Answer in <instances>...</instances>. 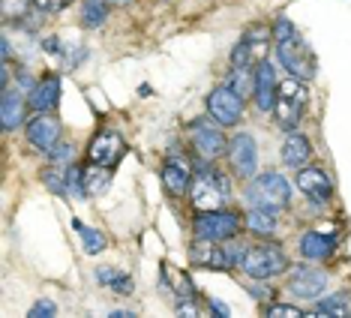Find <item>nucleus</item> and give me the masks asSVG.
<instances>
[{
	"instance_id": "nucleus-1",
	"label": "nucleus",
	"mask_w": 351,
	"mask_h": 318,
	"mask_svg": "<svg viewBox=\"0 0 351 318\" xmlns=\"http://www.w3.org/2000/svg\"><path fill=\"white\" fill-rule=\"evenodd\" d=\"M246 198L252 201V208H289L291 201V184L276 171H265V174H255V180L246 186Z\"/></svg>"
},
{
	"instance_id": "nucleus-2",
	"label": "nucleus",
	"mask_w": 351,
	"mask_h": 318,
	"mask_svg": "<svg viewBox=\"0 0 351 318\" xmlns=\"http://www.w3.org/2000/svg\"><path fill=\"white\" fill-rule=\"evenodd\" d=\"M309 102V90L306 82L300 78H289V82H279V93H276V106H274V117L282 130H294L298 121L303 117V108Z\"/></svg>"
},
{
	"instance_id": "nucleus-3",
	"label": "nucleus",
	"mask_w": 351,
	"mask_h": 318,
	"mask_svg": "<svg viewBox=\"0 0 351 318\" xmlns=\"http://www.w3.org/2000/svg\"><path fill=\"white\" fill-rule=\"evenodd\" d=\"M241 267L252 280H274V276L289 270V256H285L276 243H258V246L246 249V258Z\"/></svg>"
},
{
	"instance_id": "nucleus-4",
	"label": "nucleus",
	"mask_w": 351,
	"mask_h": 318,
	"mask_svg": "<svg viewBox=\"0 0 351 318\" xmlns=\"http://www.w3.org/2000/svg\"><path fill=\"white\" fill-rule=\"evenodd\" d=\"M276 58L282 63V69L300 82H313L315 75V58L309 51V45L300 36L289 39V42H276Z\"/></svg>"
},
{
	"instance_id": "nucleus-5",
	"label": "nucleus",
	"mask_w": 351,
	"mask_h": 318,
	"mask_svg": "<svg viewBox=\"0 0 351 318\" xmlns=\"http://www.w3.org/2000/svg\"><path fill=\"white\" fill-rule=\"evenodd\" d=\"M189 141H193L195 154L204 159V162H213V159L219 156H228V141L222 130L217 126V121H195L189 126Z\"/></svg>"
},
{
	"instance_id": "nucleus-6",
	"label": "nucleus",
	"mask_w": 351,
	"mask_h": 318,
	"mask_svg": "<svg viewBox=\"0 0 351 318\" xmlns=\"http://www.w3.org/2000/svg\"><path fill=\"white\" fill-rule=\"evenodd\" d=\"M189 201L198 210H219L222 201H226V180H222V174L217 171L195 174L193 186H189Z\"/></svg>"
},
{
	"instance_id": "nucleus-7",
	"label": "nucleus",
	"mask_w": 351,
	"mask_h": 318,
	"mask_svg": "<svg viewBox=\"0 0 351 318\" xmlns=\"http://www.w3.org/2000/svg\"><path fill=\"white\" fill-rule=\"evenodd\" d=\"M241 228V217L228 210H202L195 217V234L204 241H231Z\"/></svg>"
},
{
	"instance_id": "nucleus-8",
	"label": "nucleus",
	"mask_w": 351,
	"mask_h": 318,
	"mask_svg": "<svg viewBox=\"0 0 351 318\" xmlns=\"http://www.w3.org/2000/svg\"><path fill=\"white\" fill-rule=\"evenodd\" d=\"M207 114L222 126H234L243 117V97L234 93L231 87H217V90L207 97Z\"/></svg>"
},
{
	"instance_id": "nucleus-9",
	"label": "nucleus",
	"mask_w": 351,
	"mask_h": 318,
	"mask_svg": "<svg viewBox=\"0 0 351 318\" xmlns=\"http://www.w3.org/2000/svg\"><path fill=\"white\" fill-rule=\"evenodd\" d=\"M228 162L237 178H255V165H258V145L252 135H234L228 141Z\"/></svg>"
},
{
	"instance_id": "nucleus-10",
	"label": "nucleus",
	"mask_w": 351,
	"mask_h": 318,
	"mask_svg": "<svg viewBox=\"0 0 351 318\" xmlns=\"http://www.w3.org/2000/svg\"><path fill=\"white\" fill-rule=\"evenodd\" d=\"M123 138L117 135L114 130H102L93 135V141L87 145V159H90L93 165H106V169H111V165H117L121 162V156H123Z\"/></svg>"
},
{
	"instance_id": "nucleus-11",
	"label": "nucleus",
	"mask_w": 351,
	"mask_h": 318,
	"mask_svg": "<svg viewBox=\"0 0 351 318\" xmlns=\"http://www.w3.org/2000/svg\"><path fill=\"white\" fill-rule=\"evenodd\" d=\"M324 285H327V273L318 267L300 265V267H291V273H289V289L298 297H318L324 291Z\"/></svg>"
},
{
	"instance_id": "nucleus-12",
	"label": "nucleus",
	"mask_w": 351,
	"mask_h": 318,
	"mask_svg": "<svg viewBox=\"0 0 351 318\" xmlns=\"http://www.w3.org/2000/svg\"><path fill=\"white\" fill-rule=\"evenodd\" d=\"M27 141L39 150H51L60 141V121L51 117L49 111H39L34 121L27 123Z\"/></svg>"
},
{
	"instance_id": "nucleus-13",
	"label": "nucleus",
	"mask_w": 351,
	"mask_h": 318,
	"mask_svg": "<svg viewBox=\"0 0 351 318\" xmlns=\"http://www.w3.org/2000/svg\"><path fill=\"white\" fill-rule=\"evenodd\" d=\"M255 106L258 111H274L276 106V93H279V82H276V73L267 60H261L255 66Z\"/></svg>"
},
{
	"instance_id": "nucleus-14",
	"label": "nucleus",
	"mask_w": 351,
	"mask_h": 318,
	"mask_svg": "<svg viewBox=\"0 0 351 318\" xmlns=\"http://www.w3.org/2000/svg\"><path fill=\"white\" fill-rule=\"evenodd\" d=\"M27 108H30V102L21 97L19 90H10V87H3V97H0V123H3L6 132L21 130Z\"/></svg>"
},
{
	"instance_id": "nucleus-15",
	"label": "nucleus",
	"mask_w": 351,
	"mask_h": 318,
	"mask_svg": "<svg viewBox=\"0 0 351 318\" xmlns=\"http://www.w3.org/2000/svg\"><path fill=\"white\" fill-rule=\"evenodd\" d=\"M298 189L315 204H324L327 198L333 195V184H330V178H327L322 169H303L298 174Z\"/></svg>"
},
{
	"instance_id": "nucleus-16",
	"label": "nucleus",
	"mask_w": 351,
	"mask_h": 318,
	"mask_svg": "<svg viewBox=\"0 0 351 318\" xmlns=\"http://www.w3.org/2000/svg\"><path fill=\"white\" fill-rule=\"evenodd\" d=\"M189 261L198 267H217V270H231L226 246H217V241H204L198 237V243L189 246Z\"/></svg>"
},
{
	"instance_id": "nucleus-17",
	"label": "nucleus",
	"mask_w": 351,
	"mask_h": 318,
	"mask_svg": "<svg viewBox=\"0 0 351 318\" xmlns=\"http://www.w3.org/2000/svg\"><path fill=\"white\" fill-rule=\"evenodd\" d=\"M30 108L34 111H51V108H58V102H60V82H58V75H45L43 82H36L34 84V90H30Z\"/></svg>"
},
{
	"instance_id": "nucleus-18",
	"label": "nucleus",
	"mask_w": 351,
	"mask_h": 318,
	"mask_svg": "<svg viewBox=\"0 0 351 318\" xmlns=\"http://www.w3.org/2000/svg\"><path fill=\"white\" fill-rule=\"evenodd\" d=\"M162 186L169 189L171 195H183L189 186H193V171H189V165L183 162L180 156H174L165 162L162 169Z\"/></svg>"
},
{
	"instance_id": "nucleus-19",
	"label": "nucleus",
	"mask_w": 351,
	"mask_h": 318,
	"mask_svg": "<svg viewBox=\"0 0 351 318\" xmlns=\"http://www.w3.org/2000/svg\"><path fill=\"white\" fill-rule=\"evenodd\" d=\"M309 156H313V145H309L303 135H298V132L285 135V141H282V162L285 165L303 169V165L309 162Z\"/></svg>"
},
{
	"instance_id": "nucleus-20",
	"label": "nucleus",
	"mask_w": 351,
	"mask_h": 318,
	"mask_svg": "<svg viewBox=\"0 0 351 318\" xmlns=\"http://www.w3.org/2000/svg\"><path fill=\"white\" fill-rule=\"evenodd\" d=\"M300 256L306 261H324L333 256V241L322 232H306L300 237Z\"/></svg>"
},
{
	"instance_id": "nucleus-21",
	"label": "nucleus",
	"mask_w": 351,
	"mask_h": 318,
	"mask_svg": "<svg viewBox=\"0 0 351 318\" xmlns=\"http://www.w3.org/2000/svg\"><path fill=\"white\" fill-rule=\"evenodd\" d=\"M246 228L258 237H270L276 232V213L270 208H252L246 213Z\"/></svg>"
},
{
	"instance_id": "nucleus-22",
	"label": "nucleus",
	"mask_w": 351,
	"mask_h": 318,
	"mask_svg": "<svg viewBox=\"0 0 351 318\" xmlns=\"http://www.w3.org/2000/svg\"><path fill=\"white\" fill-rule=\"evenodd\" d=\"M111 186V171L106 165H87L84 169V193L87 195H102Z\"/></svg>"
},
{
	"instance_id": "nucleus-23",
	"label": "nucleus",
	"mask_w": 351,
	"mask_h": 318,
	"mask_svg": "<svg viewBox=\"0 0 351 318\" xmlns=\"http://www.w3.org/2000/svg\"><path fill=\"white\" fill-rule=\"evenodd\" d=\"M108 0H84L82 3V25L84 27H99L108 15Z\"/></svg>"
},
{
	"instance_id": "nucleus-24",
	"label": "nucleus",
	"mask_w": 351,
	"mask_h": 318,
	"mask_svg": "<svg viewBox=\"0 0 351 318\" xmlns=\"http://www.w3.org/2000/svg\"><path fill=\"white\" fill-rule=\"evenodd\" d=\"M315 315H351V294H333L315 306Z\"/></svg>"
},
{
	"instance_id": "nucleus-25",
	"label": "nucleus",
	"mask_w": 351,
	"mask_h": 318,
	"mask_svg": "<svg viewBox=\"0 0 351 318\" xmlns=\"http://www.w3.org/2000/svg\"><path fill=\"white\" fill-rule=\"evenodd\" d=\"M97 280H99L102 285H108V289H114V291H123V294L132 291V280H130L126 273H121V270L99 267V270H97Z\"/></svg>"
},
{
	"instance_id": "nucleus-26",
	"label": "nucleus",
	"mask_w": 351,
	"mask_h": 318,
	"mask_svg": "<svg viewBox=\"0 0 351 318\" xmlns=\"http://www.w3.org/2000/svg\"><path fill=\"white\" fill-rule=\"evenodd\" d=\"M228 87L234 93H241V97H246L250 90H255V75L250 73V66H234V73L228 75Z\"/></svg>"
},
{
	"instance_id": "nucleus-27",
	"label": "nucleus",
	"mask_w": 351,
	"mask_h": 318,
	"mask_svg": "<svg viewBox=\"0 0 351 318\" xmlns=\"http://www.w3.org/2000/svg\"><path fill=\"white\" fill-rule=\"evenodd\" d=\"M73 225H75V232L84 237V252H90V256H97V252H102L106 249V237H102V232H97V228H87V225H82L78 219H73Z\"/></svg>"
},
{
	"instance_id": "nucleus-28",
	"label": "nucleus",
	"mask_w": 351,
	"mask_h": 318,
	"mask_svg": "<svg viewBox=\"0 0 351 318\" xmlns=\"http://www.w3.org/2000/svg\"><path fill=\"white\" fill-rule=\"evenodd\" d=\"M30 0H0V10H3V19L12 21V19H21L27 12Z\"/></svg>"
},
{
	"instance_id": "nucleus-29",
	"label": "nucleus",
	"mask_w": 351,
	"mask_h": 318,
	"mask_svg": "<svg viewBox=\"0 0 351 318\" xmlns=\"http://www.w3.org/2000/svg\"><path fill=\"white\" fill-rule=\"evenodd\" d=\"M298 36V30H294V25L289 19H276V25H274V39L276 42H289V39Z\"/></svg>"
},
{
	"instance_id": "nucleus-30",
	"label": "nucleus",
	"mask_w": 351,
	"mask_h": 318,
	"mask_svg": "<svg viewBox=\"0 0 351 318\" xmlns=\"http://www.w3.org/2000/svg\"><path fill=\"white\" fill-rule=\"evenodd\" d=\"M51 162L54 165H73V145H54L51 147Z\"/></svg>"
},
{
	"instance_id": "nucleus-31",
	"label": "nucleus",
	"mask_w": 351,
	"mask_h": 318,
	"mask_svg": "<svg viewBox=\"0 0 351 318\" xmlns=\"http://www.w3.org/2000/svg\"><path fill=\"white\" fill-rule=\"evenodd\" d=\"M267 315H274V318H303V309L289 306V304H274L267 309Z\"/></svg>"
},
{
	"instance_id": "nucleus-32",
	"label": "nucleus",
	"mask_w": 351,
	"mask_h": 318,
	"mask_svg": "<svg viewBox=\"0 0 351 318\" xmlns=\"http://www.w3.org/2000/svg\"><path fill=\"white\" fill-rule=\"evenodd\" d=\"M246 249H250V246H241V243H228L226 246V256H228V265L231 267H237V265H243V258H246Z\"/></svg>"
},
{
	"instance_id": "nucleus-33",
	"label": "nucleus",
	"mask_w": 351,
	"mask_h": 318,
	"mask_svg": "<svg viewBox=\"0 0 351 318\" xmlns=\"http://www.w3.org/2000/svg\"><path fill=\"white\" fill-rule=\"evenodd\" d=\"M58 313V309H54V304L51 300H39V304L30 309V318H39V315H54Z\"/></svg>"
},
{
	"instance_id": "nucleus-34",
	"label": "nucleus",
	"mask_w": 351,
	"mask_h": 318,
	"mask_svg": "<svg viewBox=\"0 0 351 318\" xmlns=\"http://www.w3.org/2000/svg\"><path fill=\"white\" fill-rule=\"evenodd\" d=\"M34 3L39 6V10H45V12H58V10H63V6L69 3V0H34Z\"/></svg>"
},
{
	"instance_id": "nucleus-35",
	"label": "nucleus",
	"mask_w": 351,
	"mask_h": 318,
	"mask_svg": "<svg viewBox=\"0 0 351 318\" xmlns=\"http://www.w3.org/2000/svg\"><path fill=\"white\" fill-rule=\"evenodd\" d=\"M210 309H213L217 315H228V306H226V304H217V300L210 304Z\"/></svg>"
},
{
	"instance_id": "nucleus-36",
	"label": "nucleus",
	"mask_w": 351,
	"mask_h": 318,
	"mask_svg": "<svg viewBox=\"0 0 351 318\" xmlns=\"http://www.w3.org/2000/svg\"><path fill=\"white\" fill-rule=\"evenodd\" d=\"M135 313H130V309H114V313H111V318H132Z\"/></svg>"
},
{
	"instance_id": "nucleus-37",
	"label": "nucleus",
	"mask_w": 351,
	"mask_h": 318,
	"mask_svg": "<svg viewBox=\"0 0 351 318\" xmlns=\"http://www.w3.org/2000/svg\"><path fill=\"white\" fill-rule=\"evenodd\" d=\"M108 3H111V6H130L132 0H108Z\"/></svg>"
}]
</instances>
